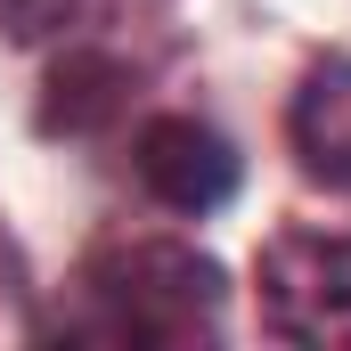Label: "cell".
I'll list each match as a JSON object with an SVG mask.
<instances>
[{
  "mask_svg": "<svg viewBox=\"0 0 351 351\" xmlns=\"http://www.w3.org/2000/svg\"><path fill=\"white\" fill-rule=\"evenodd\" d=\"M123 66L106 49H74L58 74H49V98H41V131H98L114 106H123Z\"/></svg>",
  "mask_w": 351,
  "mask_h": 351,
  "instance_id": "3957f363",
  "label": "cell"
},
{
  "mask_svg": "<svg viewBox=\"0 0 351 351\" xmlns=\"http://www.w3.org/2000/svg\"><path fill=\"white\" fill-rule=\"evenodd\" d=\"M139 180H147V196L156 204H172V213H213V204H229L237 196V156H229V139L213 131V123H196V114H156V123H139Z\"/></svg>",
  "mask_w": 351,
  "mask_h": 351,
  "instance_id": "6da1fadb",
  "label": "cell"
},
{
  "mask_svg": "<svg viewBox=\"0 0 351 351\" xmlns=\"http://www.w3.org/2000/svg\"><path fill=\"white\" fill-rule=\"evenodd\" d=\"M294 147H302V172L327 180V188H351V58H327L311 66V82L294 90V114H286Z\"/></svg>",
  "mask_w": 351,
  "mask_h": 351,
  "instance_id": "7a4b0ae2",
  "label": "cell"
}]
</instances>
